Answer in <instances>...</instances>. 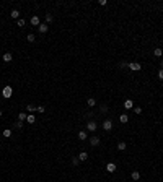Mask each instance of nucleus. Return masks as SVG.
<instances>
[{"mask_svg":"<svg viewBox=\"0 0 163 182\" xmlns=\"http://www.w3.org/2000/svg\"><path fill=\"white\" fill-rule=\"evenodd\" d=\"M12 86H5L3 88V91H2V96L5 98V99H8V98H12Z\"/></svg>","mask_w":163,"mask_h":182,"instance_id":"obj_1","label":"nucleus"},{"mask_svg":"<svg viewBox=\"0 0 163 182\" xmlns=\"http://www.w3.org/2000/svg\"><path fill=\"white\" fill-rule=\"evenodd\" d=\"M103 128H105L106 132H109V130L113 128V122H111V120H109V119H106L105 122H103Z\"/></svg>","mask_w":163,"mask_h":182,"instance_id":"obj_2","label":"nucleus"},{"mask_svg":"<svg viewBox=\"0 0 163 182\" xmlns=\"http://www.w3.org/2000/svg\"><path fill=\"white\" fill-rule=\"evenodd\" d=\"M129 68H131L132 72H139V70L142 68V65H140V63H137V62H132V63H129Z\"/></svg>","mask_w":163,"mask_h":182,"instance_id":"obj_3","label":"nucleus"},{"mask_svg":"<svg viewBox=\"0 0 163 182\" xmlns=\"http://www.w3.org/2000/svg\"><path fill=\"white\" fill-rule=\"evenodd\" d=\"M96 127H98V125H96V122H95V120H90L88 124H86V128H88L90 132H95V130H96Z\"/></svg>","mask_w":163,"mask_h":182,"instance_id":"obj_4","label":"nucleus"},{"mask_svg":"<svg viewBox=\"0 0 163 182\" xmlns=\"http://www.w3.org/2000/svg\"><path fill=\"white\" fill-rule=\"evenodd\" d=\"M29 23H31L33 26H39V24H41V21H39V16H38V15L31 16V20H29Z\"/></svg>","mask_w":163,"mask_h":182,"instance_id":"obj_5","label":"nucleus"},{"mask_svg":"<svg viewBox=\"0 0 163 182\" xmlns=\"http://www.w3.org/2000/svg\"><path fill=\"white\" fill-rule=\"evenodd\" d=\"M90 145H91V146H98V145H100V138H98V137H91V138H90Z\"/></svg>","mask_w":163,"mask_h":182,"instance_id":"obj_6","label":"nucleus"},{"mask_svg":"<svg viewBox=\"0 0 163 182\" xmlns=\"http://www.w3.org/2000/svg\"><path fill=\"white\" fill-rule=\"evenodd\" d=\"M47 29H49V26H47V24H39V26H38V31L41 33V34L47 33Z\"/></svg>","mask_w":163,"mask_h":182,"instance_id":"obj_7","label":"nucleus"},{"mask_svg":"<svg viewBox=\"0 0 163 182\" xmlns=\"http://www.w3.org/2000/svg\"><path fill=\"white\" fill-rule=\"evenodd\" d=\"M106 171H108V172H114V171H116V164H114V163H108V164H106Z\"/></svg>","mask_w":163,"mask_h":182,"instance_id":"obj_8","label":"nucleus"},{"mask_svg":"<svg viewBox=\"0 0 163 182\" xmlns=\"http://www.w3.org/2000/svg\"><path fill=\"white\" fill-rule=\"evenodd\" d=\"M124 107H126V109H134V101H132V99H126Z\"/></svg>","mask_w":163,"mask_h":182,"instance_id":"obj_9","label":"nucleus"},{"mask_svg":"<svg viewBox=\"0 0 163 182\" xmlns=\"http://www.w3.org/2000/svg\"><path fill=\"white\" fill-rule=\"evenodd\" d=\"M12 59H13L12 52H5L3 54V62H12Z\"/></svg>","mask_w":163,"mask_h":182,"instance_id":"obj_10","label":"nucleus"},{"mask_svg":"<svg viewBox=\"0 0 163 182\" xmlns=\"http://www.w3.org/2000/svg\"><path fill=\"white\" fill-rule=\"evenodd\" d=\"M131 177H132V181H139V179H140V172H139V171H132Z\"/></svg>","mask_w":163,"mask_h":182,"instance_id":"obj_11","label":"nucleus"},{"mask_svg":"<svg viewBox=\"0 0 163 182\" xmlns=\"http://www.w3.org/2000/svg\"><path fill=\"white\" fill-rule=\"evenodd\" d=\"M26 122H28V124H34V122H36V117L33 116V114H28V117H26Z\"/></svg>","mask_w":163,"mask_h":182,"instance_id":"obj_12","label":"nucleus"},{"mask_svg":"<svg viewBox=\"0 0 163 182\" xmlns=\"http://www.w3.org/2000/svg\"><path fill=\"white\" fill-rule=\"evenodd\" d=\"M78 159H80V161H86V159H88V153H85V151H82L80 155H78Z\"/></svg>","mask_w":163,"mask_h":182,"instance_id":"obj_13","label":"nucleus"},{"mask_svg":"<svg viewBox=\"0 0 163 182\" xmlns=\"http://www.w3.org/2000/svg\"><path fill=\"white\" fill-rule=\"evenodd\" d=\"M119 120L122 122V124H127V122H129V116H127V114H121Z\"/></svg>","mask_w":163,"mask_h":182,"instance_id":"obj_14","label":"nucleus"},{"mask_svg":"<svg viewBox=\"0 0 163 182\" xmlns=\"http://www.w3.org/2000/svg\"><path fill=\"white\" fill-rule=\"evenodd\" d=\"M126 148H127V145H126L124 142H119V143H117V150H119V151H124Z\"/></svg>","mask_w":163,"mask_h":182,"instance_id":"obj_15","label":"nucleus"},{"mask_svg":"<svg viewBox=\"0 0 163 182\" xmlns=\"http://www.w3.org/2000/svg\"><path fill=\"white\" fill-rule=\"evenodd\" d=\"M78 138H80L82 142L86 140V132H85V130H80V132H78Z\"/></svg>","mask_w":163,"mask_h":182,"instance_id":"obj_16","label":"nucleus"},{"mask_svg":"<svg viewBox=\"0 0 163 182\" xmlns=\"http://www.w3.org/2000/svg\"><path fill=\"white\" fill-rule=\"evenodd\" d=\"M162 54H163V50L160 49V47H157V49L153 50V55H155V57H162Z\"/></svg>","mask_w":163,"mask_h":182,"instance_id":"obj_17","label":"nucleus"},{"mask_svg":"<svg viewBox=\"0 0 163 182\" xmlns=\"http://www.w3.org/2000/svg\"><path fill=\"white\" fill-rule=\"evenodd\" d=\"M26 117H28V114H25V112H20V114H18V120H21V122H23V120H26Z\"/></svg>","mask_w":163,"mask_h":182,"instance_id":"obj_18","label":"nucleus"},{"mask_svg":"<svg viewBox=\"0 0 163 182\" xmlns=\"http://www.w3.org/2000/svg\"><path fill=\"white\" fill-rule=\"evenodd\" d=\"M10 16H12V18H18V16H20V12H18V10H12V13H10Z\"/></svg>","mask_w":163,"mask_h":182,"instance_id":"obj_19","label":"nucleus"},{"mask_svg":"<svg viewBox=\"0 0 163 182\" xmlns=\"http://www.w3.org/2000/svg\"><path fill=\"white\" fill-rule=\"evenodd\" d=\"M86 104H88V106H90V107H93V106H95V104H96V101H95V99H93V98H90V99H88V101H86Z\"/></svg>","mask_w":163,"mask_h":182,"instance_id":"obj_20","label":"nucleus"},{"mask_svg":"<svg viewBox=\"0 0 163 182\" xmlns=\"http://www.w3.org/2000/svg\"><path fill=\"white\" fill-rule=\"evenodd\" d=\"M3 137H5V138H10V137H12V130H8V128L3 130Z\"/></svg>","mask_w":163,"mask_h":182,"instance_id":"obj_21","label":"nucleus"},{"mask_svg":"<svg viewBox=\"0 0 163 182\" xmlns=\"http://www.w3.org/2000/svg\"><path fill=\"white\" fill-rule=\"evenodd\" d=\"M28 42H34V41H36V38H34V34H28Z\"/></svg>","mask_w":163,"mask_h":182,"instance_id":"obj_22","label":"nucleus"},{"mask_svg":"<svg viewBox=\"0 0 163 182\" xmlns=\"http://www.w3.org/2000/svg\"><path fill=\"white\" fill-rule=\"evenodd\" d=\"M52 20H54V16L51 15V13H47V15H46V21H47V23H52Z\"/></svg>","mask_w":163,"mask_h":182,"instance_id":"obj_23","label":"nucleus"},{"mask_svg":"<svg viewBox=\"0 0 163 182\" xmlns=\"http://www.w3.org/2000/svg\"><path fill=\"white\" fill-rule=\"evenodd\" d=\"M28 112H29V114H31V112H34V111H36V107H34V106H31V104H28Z\"/></svg>","mask_w":163,"mask_h":182,"instance_id":"obj_24","label":"nucleus"},{"mask_svg":"<svg viewBox=\"0 0 163 182\" xmlns=\"http://www.w3.org/2000/svg\"><path fill=\"white\" fill-rule=\"evenodd\" d=\"M16 24H18L20 28H23L25 24H26V21H25V20H18V21H16Z\"/></svg>","mask_w":163,"mask_h":182,"instance_id":"obj_25","label":"nucleus"},{"mask_svg":"<svg viewBox=\"0 0 163 182\" xmlns=\"http://www.w3.org/2000/svg\"><path fill=\"white\" fill-rule=\"evenodd\" d=\"M15 127L16 128H23V122H21V120H16V122H15Z\"/></svg>","mask_w":163,"mask_h":182,"instance_id":"obj_26","label":"nucleus"},{"mask_svg":"<svg viewBox=\"0 0 163 182\" xmlns=\"http://www.w3.org/2000/svg\"><path fill=\"white\" fill-rule=\"evenodd\" d=\"M36 111H38V112H41V114H43L44 111H46V107H44V106H38V107H36Z\"/></svg>","mask_w":163,"mask_h":182,"instance_id":"obj_27","label":"nucleus"},{"mask_svg":"<svg viewBox=\"0 0 163 182\" xmlns=\"http://www.w3.org/2000/svg\"><path fill=\"white\" fill-rule=\"evenodd\" d=\"M78 163H80V159H78V156H77V158H74V159H72V164H74V166H77Z\"/></svg>","mask_w":163,"mask_h":182,"instance_id":"obj_28","label":"nucleus"},{"mask_svg":"<svg viewBox=\"0 0 163 182\" xmlns=\"http://www.w3.org/2000/svg\"><path fill=\"white\" fill-rule=\"evenodd\" d=\"M126 67H129L127 62H121V63H119V68H126Z\"/></svg>","mask_w":163,"mask_h":182,"instance_id":"obj_29","label":"nucleus"},{"mask_svg":"<svg viewBox=\"0 0 163 182\" xmlns=\"http://www.w3.org/2000/svg\"><path fill=\"white\" fill-rule=\"evenodd\" d=\"M134 112H136V114H142V107H134Z\"/></svg>","mask_w":163,"mask_h":182,"instance_id":"obj_30","label":"nucleus"},{"mask_svg":"<svg viewBox=\"0 0 163 182\" xmlns=\"http://www.w3.org/2000/svg\"><path fill=\"white\" fill-rule=\"evenodd\" d=\"M158 78H160V80H162V81H163V70H162V68L158 70Z\"/></svg>","mask_w":163,"mask_h":182,"instance_id":"obj_31","label":"nucleus"},{"mask_svg":"<svg viewBox=\"0 0 163 182\" xmlns=\"http://www.w3.org/2000/svg\"><path fill=\"white\" fill-rule=\"evenodd\" d=\"M106 111H108V106L103 104V106H101V112H106Z\"/></svg>","mask_w":163,"mask_h":182,"instance_id":"obj_32","label":"nucleus"},{"mask_svg":"<svg viewBox=\"0 0 163 182\" xmlns=\"http://www.w3.org/2000/svg\"><path fill=\"white\" fill-rule=\"evenodd\" d=\"M2 116H3V112H2V111H0V117H2Z\"/></svg>","mask_w":163,"mask_h":182,"instance_id":"obj_33","label":"nucleus"},{"mask_svg":"<svg viewBox=\"0 0 163 182\" xmlns=\"http://www.w3.org/2000/svg\"><path fill=\"white\" fill-rule=\"evenodd\" d=\"M162 70H163V62H162Z\"/></svg>","mask_w":163,"mask_h":182,"instance_id":"obj_34","label":"nucleus"}]
</instances>
